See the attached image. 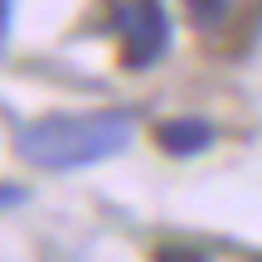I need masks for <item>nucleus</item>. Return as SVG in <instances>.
Wrapping results in <instances>:
<instances>
[{
	"instance_id": "nucleus-1",
	"label": "nucleus",
	"mask_w": 262,
	"mask_h": 262,
	"mask_svg": "<svg viewBox=\"0 0 262 262\" xmlns=\"http://www.w3.org/2000/svg\"><path fill=\"white\" fill-rule=\"evenodd\" d=\"M141 117L131 107H97V112H58L44 122H29L15 136L19 156L44 170H88L97 160H112L136 141Z\"/></svg>"
},
{
	"instance_id": "nucleus-2",
	"label": "nucleus",
	"mask_w": 262,
	"mask_h": 262,
	"mask_svg": "<svg viewBox=\"0 0 262 262\" xmlns=\"http://www.w3.org/2000/svg\"><path fill=\"white\" fill-rule=\"evenodd\" d=\"M117 29H122V63L126 68H150L165 58L170 39H175V29H170V15L160 0H141V5H131L117 15Z\"/></svg>"
},
{
	"instance_id": "nucleus-3",
	"label": "nucleus",
	"mask_w": 262,
	"mask_h": 262,
	"mask_svg": "<svg viewBox=\"0 0 262 262\" xmlns=\"http://www.w3.org/2000/svg\"><path fill=\"white\" fill-rule=\"evenodd\" d=\"M156 146H160V156H170V160H189V156H204L209 146H214V122H204V117H170V122H160L156 131Z\"/></svg>"
},
{
	"instance_id": "nucleus-4",
	"label": "nucleus",
	"mask_w": 262,
	"mask_h": 262,
	"mask_svg": "<svg viewBox=\"0 0 262 262\" xmlns=\"http://www.w3.org/2000/svg\"><path fill=\"white\" fill-rule=\"evenodd\" d=\"M185 10L199 19V25H214V19L228 10V0H185Z\"/></svg>"
},
{
	"instance_id": "nucleus-5",
	"label": "nucleus",
	"mask_w": 262,
	"mask_h": 262,
	"mask_svg": "<svg viewBox=\"0 0 262 262\" xmlns=\"http://www.w3.org/2000/svg\"><path fill=\"white\" fill-rule=\"evenodd\" d=\"M19 199H25V189H19V185H5V209H15Z\"/></svg>"
}]
</instances>
